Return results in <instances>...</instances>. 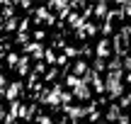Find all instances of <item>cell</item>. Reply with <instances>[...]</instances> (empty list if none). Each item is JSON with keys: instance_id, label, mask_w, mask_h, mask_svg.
<instances>
[{"instance_id": "6da1fadb", "label": "cell", "mask_w": 131, "mask_h": 124, "mask_svg": "<svg viewBox=\"0 0 131 124\" xmlns=\"http://www.w3.org/2000/svg\"><path fill=\"white\" fill-rule=\"evenodd\" d=\"M124 76H126L124 71H107L104 83H107V95L112 97V102L117 100V97L126 95V92H124Z\"/></svg>"}, {"instance_id": "7a4b0ae2", "label": "cell", "mask_w": 131, "mask_h": 124, "mask_svg": "<svg viewBox=\"0 0 131 124\" xmlns=\"http://www.w3.org/2000/svg\"><path fill=\"white\" fill-rule=\"evenodd\" d=\"M122 117H124V110H122L119 102H112V105L107 107V112H104V119L107 122H119Z\"/></svg>"}, {"instance_id": "3957f363", "label": "cell", "mask_w": 131, "mask_h": 124, "mask_svg": "<svg viewBox=\"0 0 131 124\" xmlns=\"http://www.w3.org/2000/svg\"><path fill=\"white\" fill-rule=\"evenodd\" d=\"M24 51H27L29 56H34L37 61H41V58L46 56V49H44L39 42H32V44H27V46H24Z\"/></svg>"}, {"instance_id": "277c9868", "label": "cell", "mask_w": 131, "mask_h": 124, "mask_svg": "<svg viewBox=\"0 0 131 124\" xmlns=\"http://www.w3.org/2000/svg\"><path fill=\"white\" fill-rule=\"evenodd\" d=\"M19 92H22V83H19V80L10 83V85H7V90H5V100H7V102H17Z\"/></svg>"}, {"instance_id": "5b68a950", "label": "cell", "mask_w": 131, "mask_h": 124, "mask_svg": "<svg viewBox=\"0 0 131 124\" xmlns=\"http://www.w3.org/2000/svg\"><path fill=\"white\" fill-rule=\"evenodd\" d=\"M95 54H97V58H107L109 54H112V42H109V39H100L97 42V46H95Z\"/></svg>"}, {"instance_id": "8992f818", "label": "cell", "mask_w": 131, "mask_h": 124, "mask_svg": "<svg viewBox=\"0 0 131 124\" xmlns=\"http://www.w3.org/2000/svg\"><path fill=\"white\" fill-rule=\"evenodd\" d=\"M90 71H92V68L88 66V61H85V58L75 61V63H73V68H70V73H73V76H78V78H85Z\"/></svg>"}, {"instance_id": "52a82bcc", "label": "cell", "mask_w": 131, "mask_h": 124, "mask_svg": "<svg viewBox=\"0 0 131 124\" xmlns=\"http://www.w3.org/2000/svg\"><path fill=\"white\" fill-rule=\"evenodd\" d=\"M73 95H75V100H83V102H85V100H90V97H92V90H90V85L83 80V83L73 90Z\"/></svg>"}, {"instance_id": "ba28073f", "label": "cell", "mask_w": 131, "mask_h": 124, "mask_svg": "<svg viewBox=\"0 0 131 124\" xmlns=\"http://www.w3.org/2000/svg\"><path fill=\"white\" fill-rule=\"evenodd\" d=\"M85 19H88V17H85V15H78V12H70V15H68V24H70V27H75L78 32L88 24Z\"/></svg>"}, {"instance_id": "9c48e42d", "label": "cell", "mask_w": 131, "mask_h": 124, "mask_svg": "<svg viewBox=\"0 0 131 124\" xmlns=\"http://www.w3.org/2000/svg\"><path fill=\"white\" fill-rule=\"evenodd\" d=\"M95 15H97L100 19H107V17H109V5H107V3L95 5Z\"/></svg>"}, {"instance_id": "30bf717a", "label": "cell", "mask_w": 131, "mask_h": 124, "mask_svg": "<svg viewBox=\"0 0 131 124\" xmlns=\"http://www.w3.org/2000/svg\"><path fill=\"white\" fill-rule=\"evenodd\" d=\"M80 83H83V78H78V76H73V73H68V76H66V85H68L70 90H75V88H78Z\"/></svg>"}, {"instance_id": "8fae6325", "label": "cell", "mask_w": 131, "mask_h": 124, "mask_svg": "<svg viewBox=\"0 0 131 124\" xmlns=\"http://www.w3.org/2000/svg\"><path fill=\"white\" fill-rule=\"evenodd\" d=\"M27 68H29V56H24L22 61H19V66H17V76H24Z\"/></svg>"}, {"instance_id": "7c38bea8", "label": "cell", "mask_w": 131, "mask_h": 124, "mask_svg": "<svg viewBox=\"0 0 131 124\" xmlns=\"http://www.w3.org/2000/svg\"><path fill=\"white\" fill-rule=\"evenodd\" d=\"M104 68H107V63H104L102 58H95V61H92V71H95V73H102Z\"/></svg>"}, {"instance_id": "4fadbf2b", "label": "cell", "mask_w": 131, "mask_h": 124, "mask_svg": "<svg viewBox=\"0 0 131 124\" xmlns=\"http://www.w3.org/2000/svg\"><path fill=\"white\" fill-rule=\"evenodd\" d=\"M83 32L88 34V37H95V34H97V24H92V22H88V24H85V27H83Z\"/></svg>"}, {"instance_id": "5bb4252c", "label": "cell", "mask_w": 131, "mask_h": 124, "mask_svg": "<svg viewBox=\"0 0 131 124\" xmlns=\"http://www.w3.org/2000/svg\"><path fill=\"white\" fill-rule=\"evenodd\" d=\"M19 61H22V58H19L17 54H10V56H7V68H15V66H19Z\"/></svg>"}, {"instance_id": "9a60e30c", "label": "cell", "mask_w": 131, "mask_h": 124, "mask_svg": "<svg viewBox=\"0 0 131 124\" xmlns=\"http://www.w3.org/2000/svg\"><path fill=\"white\" fill-rule=\"evenodd\" d=\"M44 61H46V63H56V61H58V56L51 51V49H46V56H44Z\"/></svg>"}, {"instance_id": "2e32d148", "label": "cell", "mask_w": 131, "mask_h": 124, "mask_svg": "<svg viewBox=\"0 0 131 124\" xmlns=\"http://www.w3.org/2000/svg\"><path fill=\"white\" fill-rule=\"evenodd\" d=\"M119 105H122V110H126V107L131 105V92H126V95H124L122 100H119Z\"/></svg>"}, {"instance_id": "e0dca14e", "label": "cell", "mask_w": 131, "mask_h": 124, "mask_svg": "<svg viewBox=\"0 0 131 124\" xmlns=\"http://www.w3.org/2000/svg\"><path fill=\"white\" fill-rule=\"evenodd\" d=\"M66 58H70V56H78V49L75 46H66V54H63Z\"/></svg>"}, {"instance_id": "ac0fdd59", "label": "cell", "mask_w": 131, "mask_h": 124, "mask_svg": "<svg viewBox=\"0 0 131 124\" xmlns=\"http://www.w3.org/2000/svg\"><path fill=\"white\" fill-rule=\"evenodd\" d=\"M46 71V66H44L41 61H37V66H34V76H39V73H44Z\"/></svg>"}, {"instance_id": "d6986e66", "label": "cell", "mask_w": 131, "mask_h": 124, "mask_svg": "<svg viewBox=\"0 0 131 124\" xmlns=\"http://www.w3.org/2000/svg\"><path fill=\"white\" fill-rule=\"evenodd\" d=\"M44 37H46V32H44V29H37V32H34V42H41Z\"/></svg>"}, {"instance_id": "ffe728a7", "label": "cell", "mask_w": 131, "mask_h": 124, "mask_svg": "<svg viewBox=\"0 0 131 124\" xmlns=\"http://www.w3.org/2000/svg\"><path fill=\"white\" fill-rule=\"evenodd\" d=\"M56 76H58V71H56V68H51V71H46V76H44V78H46V80H53Z\"/></svg>"}, {"instance_id": "44dd1931", "label": "cell", "mask_w": 131, "mask_h": 124, "mask_svg": "<svg viewBox=\"0 0 131 124\" xmlns=\"http://www.w3.org/2000/svg\"><path fill=\"white\" fill-rule=\"evenodd\" d=\"M37 122H39V124H51V119H49L46 115H41V117H37Z\"/></svg>"}, {"instance_id": "7402d4cb", "label": "cell", "mask_w": 131, "mask_h": 124, "mask_svg": "<svg viewBox=\"0 0 131 124\" xmlns=\"http://www.w3.org/2000/svg\"><path fill=\"white\" fill-rule=\"evenodd\" d=\"M117 124H131V119H129V115H124V117H122V119H119Z\"/></svg>"}, {"instance_id": "603a6c76", "label": "cell", "mask_w": 131, "mask_h": 124, "mask_svg": "<svg viewBox=\"0 0 131 124\" xmlns=\"http://www.w3.org/2000/svg\"><path fill=\"white\" fill-rule=\"evenodd\" d=\"M97 124H107V122H97Z\"/></svg>"}]
</instances>
